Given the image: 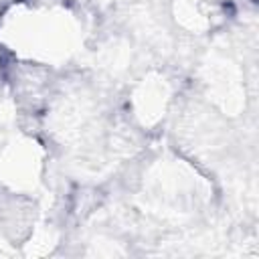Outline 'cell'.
<instances>
[{
	"instance_id": "cell-1",
	"label": "cell",
	"mask_w": 259,
	"mask_h": 259,
	"mask_svg": "<svg viewBox=\"0 0 259 259\" xmlns=\"http://www.w3.org/2000/svg\"><path fill=\"white\" fill-rule=\"evenodd\" d=\"M2 63H4V59H2V47H0V69H2Z\"/></svg>"
}]
</instances>
